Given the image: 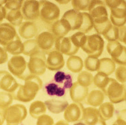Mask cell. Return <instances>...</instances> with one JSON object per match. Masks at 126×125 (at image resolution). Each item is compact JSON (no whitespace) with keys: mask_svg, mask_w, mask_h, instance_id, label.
Here are the masks:
<instances>
[{"mask_svg":"<svg viewBox=\"0 0 126 125\" xmlns=\"http://www.w3.org/2000/svg\"><path fill=\"white\" fill-rule=\"evenodd\" d=\"M36 39H31L25 41L23 43V54L31 57L37 55L41 52Z\"/></svg>","mask_w":126,"mask_h":125,"instance_id":"obj_31","label":"cell"},{"mask_svg":"<svg viewBox=\"0 0 126 125\" xmlns=\"http://www.w3.org/2000/svg\"><path fill=\"white\" fill-rule=\"evenodd\" d=\"M6 11L5 19L12 25L19 26L22 23L24 18L21 9H12Z\"/></svg>","mask_w":126,"mask_h":125,"instance_id":"obj_30","label":"cell"},{"mask_svg":"<svg viewBox=\"0 0 126 125\" xmlns=\"http://www.w3.org/2000/svg\"><path fill=\"white\" fill-rule=\"evenodd\" d=\"M105 98L104 92L100 90H94L89 93L86 98V103L92 107L100 106Z\"/></svg>","mask_w":126,"mask_h":125,"instance_id":"obj_24","label":"cell"},{"mask_svg":"<svg viewBox=\"0 0 126 125\" xmlns=\"http://www.w3.org/2000/svg\"><path fill=\"white\" fill-rule=\"evenodd\" d=\"M99 59L98 58L88 56L84 62V66L85 69L90 72L97 71Z\"/></svg>","mask_w":126,"mask_h":125,"instance_id":"obj_36","label":"cell"},{"mask_svg":"<svg viewBox=\"0 0 126 125\" xmlns=\"http://www.w3.org/2000/svg\"><path fill=\"white\" fill-rule=\"evenodd\" d=\"M69 93L71 99L74 103H81L86 98L89 94V89L76 81L73 83L69 89Z\"/></svg>","mask_w":126,"mask_h":125,"instance_id":"obj_19","label":"cell"},{"mask_svg":"<svg viewBox=\"0 0 126 125\" xmlns=\"http://www.w3.org/2000/svg\"><path fill=\"white\" fill-rule=\"evenodd\" d=\"M117 41L121 42L126 45V26L117 27Z\"/></svg>","mask_w":126,"mask_h":125,"instance_id":"obj_42","label":"cell"},{"mask_svg":"<svg viewBox=\"0 0 126 125\" xmlns=\"http://www.w3.org/2000/svg\"><path fill=\"white\" fill-rule=\"evenodd\" d=\"M101 91L107 96L112 103L117 104L126 100L125 87L114 78H110L107 83Z\"/></svg>","mask_w":126,"mask_h":125,"instance_id":"obj_4","label":"cell"},{"mask_svg":"<svg viewBox=\"0 0 126 125\" xmlns=\"http://www.w3.org/2000/svg\"><path fill=\"white\" fill-rule=\"evenodd\" d=\"M40 18L46 23L52 25L58 20L60 9L56 4L48 0H40Z\"/></svg>","mask_w":126,"mask_h":125,"instance_id":"obj_8","label":"cell"},{"mask_svg":"<svg viewBox=\"0 0 126 125\" xmlns=\"http://www.w3.org/2000/svg\"><path fill=\"white\" fill-rule=\"evenodd\" d=\"M36 40L41 51L45 54L51 51L55 47L56 37L51 32L44 31L36 36Z\"/></svg>","mask_w":126,"mask_h":125,"instance_id":"obj_15","label":"cell"},{"mask_svg":"<svg viewBox=\"0 0 126 125\" xmlns=\"http://www.w3.org/2000/svg\"><path fill=\"white\" fill-rule=\"evenodd\" d=\"M84 66L82 59L77 55L70 56L67 60V69L74 73H78L81 71Z\"/></svg>","mask_w":126,"mask_h":125,"instance_id":"obj_32","label":"cell"},{"mask_svg":"<svg viewBox=\"0 0 126 125\" xmlns=\"http://www.w3.org/2000/svg\"><path fill=\"white\" fill-rule=\"evenodd\" d=\"M55 48L62 54L69 56L75 55L79 49L74 45L70 37L56 38Z\"/></svg>","mask_w":126,"mask_h":125,"instance_id":"obj_14","label":"cell"},{"mask_svg":"<svg viewBox=\"0 0 126 125\" xmlns=\"http://www.w3.org/2000/svg\"><path fill=\"white\" fill-rule=\"evenodd\" d=\"M7 125H19L27 115L26 107L21 104H15L8 107L3 112Z\"/></svg>","mask_w":126,"mask_h":125,"instance_id":"obj_7","label":"cell"},{"mask_svg":"<svg viewBox=\"0 0 126 125\" xmlns=\"http://www.w3.org/2000/svg\"><path fill=\"white\" fill-rule=\"evenodd\" d=\"M6 11L4 7H0V25L6 18Z\"/></svg>","mask_w":126,"mask_h":125,"instance_id":"obj_44","label":"cell"},{"mask_svg":"<svg viewBox=\"0 0 126 125\" xmlns=\"http://www.w3.org/2000/svg\"><path fill=\"white\" fill-rule=\"evenodd\" d=\"M55 125H69V124L65 120H60L55 124Z\"/></svg>","mask_w":126,"mask_h":125,"instance_id":"obj_46","label":"cell"},{"mask_svg":"<svg viewBox=\"0 0 126 125\" xmlns=\"http://www.w3.org/2000/svg\"><path fill=\"white\" fill-rule=\"evenodd\" d=\"M36 125H55V122L50 116L45 114L37 119Z\"/></svg>","mask_w":126,"mask_h":125,"instance_id":"obj_41","label":"cell"},{"mask_svg":"<svg viewBox=\"0 0 126 125\" xmlns=\"http://www.w3.org/2000/svg\"><path fill=\"white\" fill-rule=\"evenodd\" d=\"M38 28L36 24L32 21H26L19 26L18 32L20 36L26 40L32 39L37 35Z\"/></svg>","mask_w":126,"mask_h":125,"instance_id":"obj_20","label":"cell"},{"mask_svg":"<svg viewBox=\"0 0 126 125\" xmlns=\"http://www.w3.org/2000/svg\"><path fill=\"white\" fill-rule=\"evenodd\" d=\"M51 33L56 38L65 37L72 31L69 23L65 18H62L51 25Z\"/></svg>","mask_w":126,"mask_h":125,"instance_id":"obj_21","label":"cell"},{"mask_svg":"<svg viewBox=\"0 0 126 125\" xmlns=\"http://www.w3.org/2000/svg\"><path fill=\"white\" fill-rule=\"evenodd\" d=\"M110 78L103 74L97 73L93 78V83L101 90L104 88L109 80Z\"/></svg>","mask_w":126,"mask_h":125,"instance_id":"obj_38","label":"cell"},{"mask_svg":"<svg viewBox=\"0 0 126 125\" xmlns=\"http://www.w3.org/2000/svg\"><path fill=\"white\" fill-rule=\"evenodd\" d=\"M94 77L89 72L83 71L80 72L77 77V82L83 86L88 87L93 82Z\"/></svg>","mask_w":126,"mask_h":125,"instance_id":"obj_35","label":"cell"},{"mask_svg":"<svg viewBox=\"0 0 126 125\" xmlns=\"http://www.w3.org/2000/svg\"><path fill=\"white\" fill-rule=\"evenodd\" d=\"M45 90L46 93L50 96L62 97L64 96L66 93V89L53 80L48 82L45 85Z\"/></svg>","mask_w":126,"mask_h":125,"instance_id":"obj_33","label":"cell"},{"mask_svg":"<svg viewBox=\"0 0 126 125\" xmlns=\"http://www.w3.org/2000/svg\"><path fill=\"white\" fill-rule=\"evenodd\" d=\"M8 67L13 75L23 80L31 75L28 69V62L21 55H13L8 62Z\"/></svg>","mask_w":126,"mask_h":125,"instance_id":"obj_6","label":"cell"},{"mask_svg":"<svg viewBox=\"0 0 126 125\" xmlns=\"http://www.w3.org/2000/svg\"><path fill=\"white\" fill-rule=\"evenodd\" d=\"M24 19L26 21H36L40 18V4L38 0H26L21 9Z\"/></svg>","mask_w":126,"mask_h":125,"instance_id":"obj_11","label":"cell"},{"mask_svg":"<svg viewBox=\"0 0 126 125\" xmlns=\"http://www.w3.org/2000/svg\"><path fill=\"white\" fill-rule=\"evenodd\" d=\"M56 2H58V3L61 5H64V4H67L68 3L70 0H56Z\"/></svg>","mask_w":126,"mask_h":125,"instance_id":"obj_48","label":"cell"},{"mask_svg":"<svg viewBox=\"0 0 126 125\" xmlns=\"http://www.w3.org/2000/svg\"><path fill=\"white\" fill-rule=\"evenodd\" d=\"M7 2V0H0V7H4Z\"/></svg>","mask_w":126,"mask_h":125,"instance_id":"obj_50","label":"cell"},{"mask_svg":"<svg viewBox=\"0 0 126 125\" xmlns=\"http://www.w3.org/2000/svg\"><path fill=\"white\" fill-rule=\"evenodd\" d=\"M107 50L115 63L121 66L126 65V47L117 41L109 42Z\"/></svg>","mask_w":126,"mask_h":125,"instance_id":"obj_9","label":"cell"},{"mask_svg":"<svg viewBox=\"0 0 126 125\" xmlns=\"http://www.w3.org/2000/svg\"><path fill=\"white\" fill-rule=\"evenodd\" d=\"M100 119L106 122L113 117L115 111L113 103L111 102H105L102 103L98 109Z\"/></svg>","mask_w":126,"mask_h":125,"instance_id":"obj_28","label":"cell"},{"mask_svg":"<svg viewBox=\"0 0 126 125\" xmlns=\"http://www.w3.org/2000/svg\"><path fill=\"white\" fill-rule=\"evenodd\" d=\"M45 103L48 110L54 114H59L63 112L69 105L67 101L56 99L46 100Z\"/></svg>","mask_w":126,"mask_h":125,"instance_id":"obj_22","label":"cell"},{"mask_svg":"<svg viewBox=\"0 0 126 125\" xmlns=\"http://www.w3.org/2000/svg\"><path fill=\"white\" fill-rule=\"evenodd\" d=\"M104 42L98 34L86 36L81 47L88 56L98 58L104 51Z\"/></svg>","mask_w":126,"mask_h":125,"instance_id":"obj_5","label":"cell"},{"mask_svg":"<svg viewBox=\"0 0 126 125\" xmlns=\"http://www.w3.org/2000/svg\"><path fill=\"white\" fill-rule=\"evenodd\" d=\"M5 121L3 113L0 111V125H3Z\"/></svg>","mask_w":126,"mask_h":125,"instance_id":"obj_47","label":"cell"},{"mask_svg":"<svg viewBox=\"0 0 126 125\" xmlns=\"http://www.w3.org/2000/svg\"><path fill=\"white\" fill-rule=\"evenodd\" d=\"M74 125H87L86 124H85V123H83V122H78V123H76L75 124H74Z\"/></svg>","mask_w":126,"mask_h":125,"instance_id":"obj_51","label":"cell"},{"mask_svg":"<svg viewBox=\"0 0 126 125\" xmlns=\"http://www.w3.org/2000/svg\"><path fill=\"white\" fill-rule=\"evenodd\" d=\"M112 125H126V120L120 116Z\"/></svg>","mask_w":126,"mask_h":125,"instance_id":"obj_45","label":"cell"},{"mask_svg":"<svg viewBox=\"0 0 126 125\" xmlns=\"http://www.w3.org/2000/svg\"><path fill=\"white\" fill-rule=\"evenodd\" d=\"M47 109L45 102L37 100L31 104L29 112L32 118L37 119L42 115L46 114Z\"/></svg>","mask_w":126,"mask_h":125,"instance_id":"obj_27","label":"cell"},{"mask_svg":"<svg viewBox=\"0 0 126 125\" xmlns=\"http://www.w3.org/2000/svg\"><path fill=\"white\" fill-rule=\"evenodd\" d=\"M62 18L69 23L72 31L78 30L85 34L94 27L93 19L88 13L79 12L72 9L66 11Z\"/></svg>","mask_w":126,"mask_h":125,"instance_id":"obj_2","label":"cell"},{"mask_svg":"<svg viewBox=\"0 0 126 125\" xmlns=\"http://www.w3.org/2000/svg\"><path fill=\"white\" fill-rule=\"evenodd\" d=\"M125 101H126V100H125Z\"/></svg>","mask_w":126,"mask_h":125,"instance_id":"obj_52","label":"cell"},{"mask_svg":"<svg viewBox=\"0 0 126 125\" xmlns=\"http://www.w3.org/2000/svg\"><path fill=\"white\" fill-rule=\"evenodd\" d=\"M107 125L105 121L102 120L101 119H99L97 122H96L94 125Z\"/></svg>","mask_w":126,"mask_h":125,"instance_id":"obj_49","label":"cell"},{"mask_svg":"<svg viewBox=\"0 0 126 125\" xmlns=\"http://www.w3.org/2000/svg\"><path fill=\"white\" fill-rule=\"evenodd\" d=\"M85 108L81 103H73L68 105L64 111V118L67 122L83 121Z\"/></svg>","mask_w":126,"mask_h":125,"instance_id":"obj_13","label":"cell"},{"mask_svg":"<svg viewBox=\"0 0 126 125\" xmlns=\"http://www.w3.org/2000/svg\"><path fill=\"white\" fill-rule=\"evenodd\" d=\"M53 81L66 90L70 89L73 84L70 74L61 71H57L55 74Z\"/></svg>","mask_w":126,"mask_h":125,"instance_id":"obj_25","label":"cell"},{"mask_svg":"<svg viewBox=\"0 0 126 125\" xmlns=\"http://www.w3.org/2000/svg\"><path fill=\"white\" fill-rule=\"evenodd\" d=\"M14 100V96L11 93L0 92V109L4 111L11 106Z\"/></svg>","mask_w":126,"mask_h":125,"instance_id":"obj_34","label":"cell"},{"mask_svg":"<svg viewBox=\"0 0 126 125\" xmlns=\"http://www.w3.org/2000/svg\"><path fill=\"white\" fill-rule=\"evenodd\" d=\"M115 77L116 80L120 83H125L126 82V66H118L115 70Z\"/></svg>","mask_w":126,"mask_h":125,"instance_id":"obj_39","label":"cell"},{"mask_svg":"<svg viewBox=\"0 0 126 125\" xmlns=\"http://www.w3.org/2000/svg\"><path fill=\"white\" fill-rule=\"evenodd\" d=\"M65 65L63 54L56 50H53L48 54L46 57V67L48 70L55 71L63 68Z\"/></svg>","mask_w":126,"mask_h":125,"instance_id":"obj_17","label":"cell"},{"mask_svg":"<svg viewBox=\"0 0 126 125\" xmlns=\"http://www.w3.org/2000/svg\"><path fill=\"white\" fill-rule=\"evenodd\" d=\"M91 0H72L71 4L73 9L76 11H88Z\"/></svg>","mask_w":126,"mask_h":125,"instance_id":"obj_37","label":"cell"},{"mask_svg":"<svg viewBox=\"0 0 126 125\" xmlns=\"http://www.w3.org/2000/svg\"><path fill=\"white\" fill-rule=\"evenodd\" d=\"M8 52L4 48L0 47V65L5 63L8 61Z\"/></svg>","mask_w":126,"mask_h":125,"instance_id":"obj_43","label":"cell"},{"mask_svg":"<svg viewBox=\"0 0 126 125\" xmlns=\"http://www.w3.org/2000/svg\"><path fill=\"white\" fill-rule=\"evenodd\" d=\"M115 63L109 58H103L99 60L97 73L109 76L115 70Z\"/></svg>","mask_w":126,"mask_h":125,"instance_id":"obj_23","label":"cell"},{"mask_svg":"<svg viewBox=\"0 0 126 125\" xmlns=\"http://www.w3.org/2000/svg\"><path fill=\"white\" fill-rule=\"evenodd\" d=\"M24 1L23 0H7L4 7L6 10L21 9Z\"/></svg>","mask_w":126,"mask_h":125,"instance_id":"obj_40","label":"cell"},{"mask_svg":"<svg viewBox=\"0 0 126 125\" xmlns=\"http://www.w3.org/2000/svg\"><path fill=\"white\" fill-rule=\"evenodd\" d=\"M105 4L110 10V20L113 25L120 27L126 23V1L106 0Z\"/></svg>","mask_w":126,"mask_h":125,"instance_id":"obj_3","label":"cell"},{"mask_svg":"<svg viewBox=\"0 0 126 125\" xmlns=\"http://www.w3.org/2000/svg\"><path fill=\"white\" fill-rule=\"evenodd\" d=\"M3 48L6 51L11 55H20L23 51V43L18 35L14 40Z\"/></svg>","mask_w":126,"mask_h":125,"instance_id":"obj_29","label":"cell"},{"mask_svg":"<svg viewBox=\"0 0 126 125\" xmlns=\"http://www.w3.org/2000/svg\"><path fill=\"white\" fill-rule=\"evenodd\" d=\"M18 36L14 26L8 23L0 25V44L3 47L14 40Z\"/></svg>","mask_w":126,"mask_h":125,"instance_id":"obj_18","label":"cell"},{"mask_svg":"<svg viewBox=\"0 0 126 125\" xmlns=\"http://www.w3.org/2000/svg\"><path fill=\"white\" fill-rule=\"evenodd\" d=\"M43 82L38 76L31 75L24 80V85H19L13 94L14 100L23 103H29L35 98L42 88Z\"/></svg>","mask_w":126,"mask_h":125,"instance_id":"obj_1","label":"cell"},{"mask_svg":"<svg viewBox=\"0 0 126 125\" xmlns=\"http://www.w3.org/2000/svg\"><path fill=\"white\" fill-rule=\"evenodd\" d=\"M28 67L31 75L39 76L45 74L47 69L46 57L43 52L30 57Z\"/></svg>","mask_w":126,"mask_h":125,"instance_id":"obj_10","label":"cell"},{"mask_svg":"<svg viewBox=\"0 0 126 125\" xmlns=\"http://www.w3.org/2000/svg\"><path fill=\"white\" fill-rule=\"evenodd\" d=\"M88 12L93 23L99 22L108 18L105 3L102 0H91Z\"/></svg>","mask_w":126,"mask_h":125,"instance_id":"obj_12","label":"cell"},{"mask_svg":"<svg viewBox=\"0 0 126 125\" xmlns=\"http://www.w3.org/2000/svg\"><path fill=\"white\" fill-rule=\"evenodd\" d=\"M99 119V111L96 107H88L84 109L83 121L85 124L94 125Z\"/></svg>","mask_w":126,"mask_h":125,"instance_id":"obj_26","label":"cell"},{"mask_svg":"<svg viewBox=\"0 0 126 125\" xmlns=\"http://www.w3.org/2000/svg\"><path fill=\"white\" fill-rule=\"evenodd\" d=\"M19 83L10 73L0 70V89L13 93L19 86Z\"/></svg>","mask_w":126,"mask_h":125,"instance_id":"obj_16","label":"cell"}]
</instances>
